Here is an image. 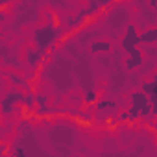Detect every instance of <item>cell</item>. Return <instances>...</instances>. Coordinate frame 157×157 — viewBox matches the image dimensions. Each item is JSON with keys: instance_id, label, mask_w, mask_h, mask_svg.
Listing matches in <instances>:
<instances>
[{"instance_id": "obj_1", "label": "cell", "mask_w": 157, "mask_h": 157, "mask_svg": "<svg viewBox=\"0 0 157 157\" xmlns=\"http://www.w3.org/2000/svg\"><path fill=\"white\" fill-rule=\"evenodd\" d=\"M128 100H129V107H128L126 111H117V120H118V124L133 126L137 120H146V118L151 117L150 100H148V96H146L140 89L129 93Z\"/></svg>"}, {"instance_id": "obj_2", "label": "cell", "mask_w": 157, "mask_h": 157, "mask_svg": "<svg viewBox=\"0 0 157 157\" xmlns=\"http://www.w3.org/2000/svg\"><path fill=\"white\" fill-rule=\"evenodd\" d=\"M63 37V26H54L52 22H46L43 26H37L32 33V41L33 46L39 48L41 52L48 54V50H52Z\"/></svg>"}, {"instance_id": "obj_3", "label": "cell", "mask_w": 157, "mask_h": 157, "mask_svg": "<svg viewBox=\"0 0 157 157\" xmlns=\"http://www.w3.org/2000/svg\"><path fill=\"white\" fill-rule=\"evenodd\" d=\"M22 93L19 89H10L4 93V96L0 98V115L2 117H11L17 109V105L21 104Z\"/></svg>"}, {"instance_id": "obj_4", "label": "cell", "mask_w": 157, "mask_h": 157, "mask_svg": "<svg viewBox=\"0 0 157 157\" xmlns=\"http://www.w3.org/2000/svg\"><path fill=\"white\" fill-rule=\"evenodd\" d=\"M137 35H139V28L137 24H128L124 33H122V39H120V48L124 54H129L131 50L139 48V43H137Z\"/></svg>"}, {"instance_id": "obj_5", "label": "cell", "mask_w": 157, "mask_h": 157, "mask_svg": "<svg viewBox=\"0 0 157 157\" xmlns=\"http://www.w3.org/2000/svg\"><path fill=\"white\" fill-rule=\"evenodd\" d=\"M115 0H87V6L78 13L82 19H87V17H93V15H96L98 11H104L109 4H113Z\"/></svg>"}, {"instance_id": "obj_6", "label": "cell", "mask_w": 157, "mask_h": 157, "mask_svg": "<svg viewBox=\"0 0 157 157\" xmlns=\"http://www.w3.org/2000/svg\"><path fill=\"white\" fill-rule=\"evenodd\" d=\"M157 80L155 78H151V80H148V82H142V93L148 96V100H150V105H151V117H155L157 115Z\"/></svg>"}, {"instance_id": "obj_7", "label": "cell", "mask_w": 157, "mask_h": 157, "mask_svg": "<svg viewBox=\"0 0 157 157\" xmlns=\"http://www.w3.org/2000/svg\"><path fill=\"white\" fill-rule=\"evenodd\" d=\"M46 56H48V54H44V52H41L39 48L32 46V48H28L26 54H24V57H26V65H28L30 68L37 70V68H41V65H43V61L46 59Z\"/></svg>"}, {"instance_id": "obj_8", "label": "cell", "mask_w": 157, "mask_h": 157, "mask_svg": "<svg viewBox=\"0 0 157 157\" xmlns=\"http://www.w3.org/2000/svg\"><path fill=\"white\" fill-rule=\"evenodd\" d=\"M94 107H96L100 113H105L107 117H111V115H117V111H118V102L113 100V98H98V100L94 102Z\"/></svg>"}, {"instance_id": "obj_9", "label": "cell", "mask_w": 157, "mask_h": 157, "mask_svg": "<svg viewBox=\"0 0 157 157\" xmlns=\"http://www.w3.org/2000/svg\"><path fill=\"white\" fill-rule=\"evenodd\" d=\"M137 43H139V46H150V44H155V43H157V28H155V26H150V28L139 32V35H137Z\"/></svg>"}, {"instance_id": "obj_10", "label": "cell", "mask_w": 157, "mask_h": 157, "mask_svg": "<svg viewBox=\"0 0 157 157\" xmlns=\"http://www.w3.org/2000/svg\"><path fill=\"white\" fill-rule=\"evenodd\" d=\"M142 63H144V54H142L140 46L131 50L129 54H126V68L128 70H135V68L142 67Z\"/></svg>"}, {"instance_id": "obj_11", "label": "cell", "mask_w": 157, "mask_h": 157, "mask_svg": "<svg viewBox=\"0 0 157 157\" xmlns=\"http://www.w3.org/2000/svg\"><path fill=\"white\" fill-rule=\"evenodd\" d=\"M89 50H91V54H96V56L98 54H109L113 50V43L109 39H94L91 43Z\"/></svg>"}, {"instance_id": "obj_12", "label": "cell", "mask_w": 157, "mask_h": 157, "mask_svg": "<svg viewBox=\"0 0 157 157\" xmlns=\"http://www.w3.org/2000/svg\"><path fill=\"white\" fill-rule=\"evenodd\" d=\"M21 104H22V107H26V109L32 111V109L35 107V93H33V91H26V93H22Z\"/></svg>"}, {"instance_id": "obj_13", "label": "cell", "mask_w": 157, "mask_h": 157, "mask_svg": "<svg viewBox=\"0 0 157 157\" xmlns=\"http://www.w3.org/2000/svg\"><path fill=\"white\" fill-rule=\"evenodd\" d=\"M96 100H98V91H96V89H87V91L83 93V102H85L87 105H94Z\"/></svg>"}, {"instance_id": "obj_14", "label": "cell", "mask_w": 157, "mask_h": 157, "mask_svg": "<svg viewBox=\"0 0 157 157\" xmlns=\"http://www.w3.org/2000/svg\"><path fill=\"white\" fill-rule=\"evenodd\" d=\"M35 105H39V107L48 105V96L44 93H35Z\"/></svg>"}, {"instance_id": "obj_15", "label": "cell", "mask_w": 157, "mask_h": 157, "mask_svg": "<svg viewBox=\"0 0 157 157\" xmlns=\"http://www.w3.org/2000/svg\"><path fill=\"white\" fill-rule=\"evenodd\" d=\"M15 2V0H0V8H4V10H8L11 4Z\"/></svg>"}, {"instance_id": "obj_16", "label": "cell", "mask_w": 157, "mask_h": 157, "mask_svg": "<svg viewBox=\"0 0 157 157\" xmlns=\"http://www.w3.org/2000/svg\"><path fill=\"white\" fill-rule=\"evenodd\" d=\"M6 17H8V10H4V8H0V24H2V22L6 21Z\"/></svg>"}, {"instance_id": "obj_17", "label": "cell", "mask_w": 157, "mask_h": 157, "mask_svg": "<svg viewBox=\"0 0 157 157\" xmlns=\"http://www.w3.org/2000/svg\"><path fill=\"white\" fill-rule=\"evenodd\" d=\"M148 8H150V11H155L157 10V0H148Z\"/></svg>"}, {"instance_id": "obj_18", "label": "cell", "mask_w": 157, "mask_h": 157, "mask_svg": "<svg viewBox=\"0 0 157 157\" xmlns=\"http://www.w3.org/2000/svg\"><path fill=\"white\" fill-rule=\"evenodd\" d=\"M4 153H8V144H4V142H0V157H2Z\"/></svg>"}, {"instance_id": "obj_19", "label": "cell", "mask_w": 157, "mask_h": 157, "mask_svg": "<svg viewBox=\"0 0 157 157\" xmlns=\"http://www.w3.org/2000/svg\"><path fill=\"white\" fill-rule=\"evenodd\" d=\"M146 54H148V56H151V57L157 54V52H155V48H153V44H150V48H146Z\"/></svg>"}, {"instance_id": "obj_20", "label": "cell", "mask_w": 157, "mask_h": 157, "mask_svg": "<svg viewBox=\"0 0 157 157\" xmlns=\"http://www.w3.org/2000/svg\"><path fill=\"white\" fill-rule=\"evenodd\" d=\"M11 153H13V155H24V153H26V151H24V150H22V148H15V150H13V151H11Z\"/></svg>"}]
</instances>
